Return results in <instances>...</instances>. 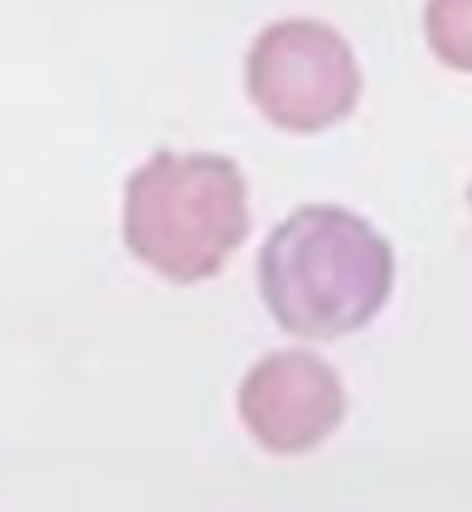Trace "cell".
<instances>
[{
  "label": "cell",
  "mask_w": 472,
  "mask_h": 512,
  "mask_svg": "<svg viewBox=\"0 0 472 512\" xmlns=\"http://www.w3.org/2000/svg\"><path fill=\"white\" fill-rule=\"evenodd\" d=\"M392 292V248L356 212L304 204L260 248V296L292 336L360 332Z\"/></svg>",
  "instance_id": "obj_1"
},
{
  "label": "cell",
  "mask_w": 472,
  "mask_h": 512,
  "mask_svg": "<svg viewBox=\"0 0 472 512\" xmlns=\"http://www.w3.org/2000/svg\"><path fill=\"white\" fill-rule=\"evenodd\" d=\"M248 236V184L216 152H156L124 184V244L172 284L224 268Z\"/></svg>",
  "instance_id": "obj_2"
},
{
  "label": "cell",
  "mask_w": 472,
  "mask_h": 512,
  "mask_svg": "<svg viewBox=\"0 0 472 512\" xmlns=\"http://www.w3.org/2000/svg\"><path fill=\"white\" fill-rule=\"evenodd\" d=\"M252 104L284 132H324L360 96V68L348 40L320 20L268 24L244 64Z\"/></svg>",
  "instance_id": "obj_3"
},
{
  "label": "cell",
  "mask_w": 472,
  "mask_h": 512,
  "mask_svg": "<svg viewBox=\"0 0 472 512\" xmlns=\"http://www.w3.org/2000/svg\"><path fill=\"white\" fill-rule=\"evenodd\" d=\"M240 420L268 452H308L344 420L340 376L304 348L268 352L240 384Z\"/></svg>",
  "instance_id": "obj_4"
},
{
  "label": "cell",
  "mask_w": 472,
  "mask_h": 512,
  "mask_svg": "<svg viewBox=\"0 0 472 512\" xmlns=\"http://www.w3.org/2000/svg\"><path fill=\"white\" fill-rule=\"evenodd\" d=\"M424 36L436 60L456 72H472V0H428Z\"/></svg>",
  "instance_id": "obj_5"
},
{
  "label": "cell",
  "mask_w": 472,
  "mask_h": 512,
  "mask_svg": "<svg viewBox=\"0 0 472 512\" xmlns=\"http://www.w3.org/2000/svg\"><path fill=\"white\" fill-rule=\"evenodd\" d=\"M468 204H472V184H468Z\"/></svg>",
  "instance_id": "obj_6"
}]
</instances>
